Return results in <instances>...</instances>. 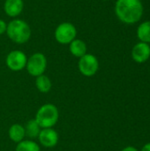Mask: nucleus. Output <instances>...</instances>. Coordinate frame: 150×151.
Listing matches in <instances>:
<instances>
[{"instance_id": "nucleus-14", "label": "nucleus", "mask_w": 150, "mask_h": 151, "mask_svg": "<svg viewBox=\"0 0 150 151\" xmlns=\"http://www.w3.org/2000/svg\"><path fill=\"white\" fill-rule=\"evenodd\" d=\"M25 128V133H26V136L31 138V139H34L36 137L39 136V134L41 132V127L38 125V123L36 122L35 119H31L29 120Z\"/></svg>"}, {"instance_id": "nucleus-2", "label": "nucleus", "mask_w": 150, "mask_h": 151, "mask_svg": "<svg viewBox=\"0 0 150 151\" xmlns=\"http://www.w3.org/2000/svg\"><path fill=\"white\" fill-rule=\"evenodd\" d=\"M6 34L12 42L22 44L27 42L30 39L31 29L29 25L26 21L16 19L8 23Z\"/></svg>"}, {"instance_id": "nucleus-1", "label": "nucleus", "mask_w": 150, "mask_h": 151, "mask_svg": "<svg viewBox=\"0 0 150 151\" xmlns=\"http://www.w3.org/2000/svg\"><path fill=\"white\" fill-rule=\"evenodd\" d=\"M115 13L121 22L134 24L142 17L143 5L140 0H117Z\"/></svg>"}, {"instance_id": "nucleus-3", "label": "nucleus", "mask_w": 150, "mask_h": 151, "mask_svg": "<svg viewBox=\"0 0 150 151\" xmlns=\"http://www.w3.org/2000/svg\"><path fill=\"white\" fill-rule=\"evenodd\" d=\"M59 113L57 108L51 104H46L40 107L35 115V120L41 128H51L58 120Z\"/></svg>"}, {"instance_id": "nucleus-8", "label": "nucleus", "mask_w": 150, "mask_h": 151, "mask_svg": "<svg viewBox=\"0 0 150 151\" xmlns=\"http://www.w3.org/2000/svg\"><path fill=\"white\" fill-rule=\"evenodd\" d=\"M133 59L139 64L145 63L150 58V46L146 42H138L132 50Z\"/></svg>"}, {"instance_id": "nucleus-20", "label": "nucleus", "mask_w": 150, "mask_h": 151, "mask_svg": "<svg viewBox=\"0 0 150 151\" xmlns=\"http://www.w3.org/2000/svg\"><path fill=\"white\" fill-rule=\"evenodd\" d=\"M103 1H107V0H103Z\"/></svg>"}, {"instance_id": "nucleus-15", "label": "nucleus", "mask_w": 150, "mask_h": 151, "mask_svg": "<svg viewBox=\"0 0 150 151\" xmlns=\"http://www.w3.org/2000/svg\"><path fill=\"white\" fill-rule=\"evenodd\" d=\"M35 86L37 88V89L42 92V93H48L50 89H51V81L50 80V78L44 74H42L40 76L36 77V81H35Z\"/></svg>"}, {"instance_id": "nucleus-7", "label": "nucleus", "mask_w": 150, "mask_h": 151, "mask_svg": "<svg viewBox=\"0 0 150 151\" xmlns=\"http://www.w3.org/2000/svg\"><path fill=\"white\" fill-rule=\"evenodd\" d=\"M27 62V58L24 52L21 50H12L11 51L5 59L6 65L9 69L14 72H18L26 67Z\"/></svg>"}, {"instance_id": "nucleus-18", "label": "nucleus", "mask_w": 150, "mask_h": 151, "mask_svg": "<svg viewBox=\"0 0 150 151\" xmlns=\"http://www.w3.org/2000/svg\"><path fill=\"white\" fill-rule=\"evenodd\" d=\"M121 151H138V150L133 146H128V147H126L125 149H123Z\"/></svg>"}, {"instance_id": "nucleus-19", "label": "nucleus", "mask_w": 150, "mask_h": 151, "mask_svg": "<svg viewBox=\"0 0 150 151\" xmlns=\"http://www.w3.org/2000/svg\"><path fill=\"white\" fill-rule=\"evenodd\" d=\"M141 151H150V142L145 144V145L142 147V149H141Z\"/></svg>"}, {"instance_id": "nucleus-17", "label": "nucleus", "mask_w": 150, "mask_h": 151, "mask_svg": "<svg viewBox=\"0 0 150 151\" xmlns=\"http://www.w3.org/2000/svg\"><path fill=\"white\" fill-rule=\"evenodd\" d=\"M6 28H7V24L5 23L4 20L0 19V35H3L4 33H5Z\"/></svg>"}, {"instance_id": "nucleus-6", "label": "nucleus", "mask_w": 150, "mask_h": 151, "mask_svg": "<svg viewBox=\"0 0 150 151\" xmlns=\"http://www.w3.org/2000/svg\"><path fill=\"white\" fill-rule=\"evenodd\" d=\"M78 66L82 75L91 77L97 73L99 69V62L95 56L86 53L84 56L80 58Z\"/></svg>"}, {"instance_id": "nucleus-10", "label": "nucleus", "mask_w": 150, "mask_h": 151, "mask_svg": "<svg viewBox=\"0 0 150 151\" xmlns=\"http://www.w3.org/2000/svg\"><path fill=\"white\" fill-rule=\"evenodd\" d=\"M24 7L23 0H5L4 4V12L9 17H17L19 16Z\"/></svg>"}, {"instance_id": "nucleus-4", "label": "nucleus", "mask_w": 150, "mask_h": 151, "mask_svg": "<svg viewBox=\"0 0 150 151\" xmlns=\"http://www.w3.org/2000/svg\"><path fill=\"white\" fill-rule=\"evenodd\" d=\"M76 35V27L70 22H63L59 24L54 33L56 41L60 44H69L75 39Z\"/></svg>"}, {"instance_id": "nucleus-5", "label": "nucleus", "mask_w": 150, "mask_h": 151, "mask_svg": "<svg viewBox=\"0 0 150 151\" xmlns=\"http://www.w3.org/2000/svg\"><path fill=\"white\" fill-rule=\"evenodd\" d=\"M26 67L28 73L32 76L37 77L43 74L47 67L46 57L41 52H36L33 54L27 59Z\"/></svg>"}, {"instance_id": "nucleus-12", "label": "nucleus", "mask_w": 150, "mask_h": 151, "mask_svg": "<svg viewBox=\"0 0 150 151\" xmlns=\"http://www.w3.org/2000/svg\"><path fill=\"white\" fill-rule=\"evenodd\" d=\"M8 134L12 142L19 143L21 141H23V139L26 136L25 128L19 124H14L10 127L8 131Z\"/></svg>"}, {"instance_id": "nucleus-16", "label": "nucleus", "mask_w": 150, "mask_h": 151, "mask_svg": "<svg viewBox=\"0 0 150 151\" xmlns=\"http://www.w3.org/2000/svg\"><path fill=\"white\" fill-rule=\"evenodd\" d=\"M16 151H40V147L33 141H21L17 144Z\"/></svg>"}, {"instance_id": "nucleus-11", "label": "nucleus", "mask_w": 150, "mask_h": 151, "mask_svg": "<svg viewBox=\"0 0 150 151\" xmlns=\"http://www.w3.org/2000/svg\"><path fill=\"white\" fill-rule=\"evenodd\" d=\"M69 50L76 58H81L87 53V45L80 39H74L69 43Z\"/></svg>"}, {"instance_id": "nucleus-21", "label": "nucleus", "mask_w": 150, "mask_h": 151, "mask_svg": "<svg viewBox=\"0 0 150 151\" xmlns=\"http://www.w3.org/2000/svg\"><path fill=\"white\" fill-rule=\"evenodd\" d=\"M140 1H142V0H140Z\"/></svg>"}, {"instance_id": "nucleus-9", "label": "nucleus", "mask_w": 150, "mask_h": 151, "mask_svg": "<svg viewBox=\"0 0 150 151\" xmlns=\"http://www.w3.org/2000/svg\"><path fill=\"white\" fill-rule=\"evenodd\" d=\"M40 143L46 148H53L57 144L58 134L52 128H42L39 134Z\"/></svg>"}, {"instance_id": "nucleus-13", "label": "nucleus", "mask_w": 150, "mask_h": 151, "mask_svg": "<svg viewBox=\"0 0 150 151\" xmlns=\"http://www.w3.org/2000/svg\"><path fill=\"white\" fill-rule=\"evenodd\" d=\"M137 36L142 42L150 43V20L142 22L137 29Z\"/></svg>"}]
</instances>
